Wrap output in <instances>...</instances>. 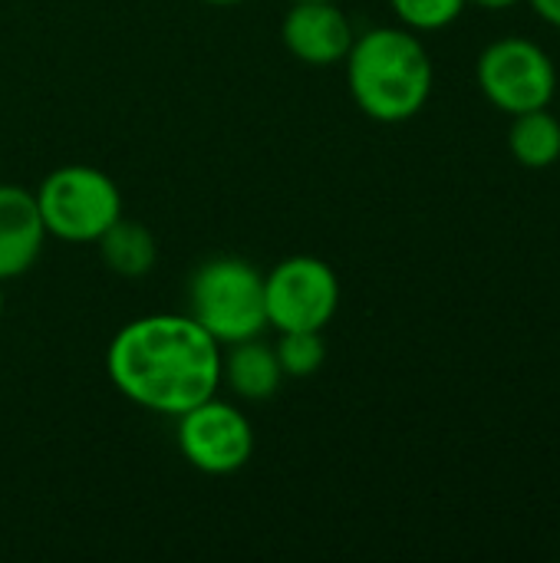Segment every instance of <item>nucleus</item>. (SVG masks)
Returning a JSON list of instances; mask_svg holds the SVG:
<instances>
[{"label": "nucleus", "mask_w": 560, "mask_h": 563, "mask_svg": "<svg viewBox=\"0 0 560 563\" xmlns=\"http://www.w3.org/2000/svg\"><path fill=\"white\" fill-rule=\"evenodd\" d=\"M106 369L132 406L178 419L218 396L221 343L188 313H149L116 330Z\"/></svg>", "instance_id": "obj_1"}, {"label": "nucleus", "mask_w": 560, "mask_h": 563, "mask_svg": "<svg viewBox=\"0 0 560 563\" xmlns=\"http://www.w3.org/2000/svg\"><path fill=\"white\" fill-rule=\"evenodd\" d=\"M343 63L350 96L373 122H409L426 109L436 86L432 56L406 26H373L356 33Z\"/></svg>", "instance_id": "obj_2"}, {"label": "nucleus", "mask_w": 560, "mask_h": 563, "mask_svg": "<svg viewBox=\"0 0 560 563\" xmlns=\"http://www.w3.org/2000/svg\"><path fill=\"white\" fill-rule=\"evenodd\" d=\"M188 317L221 346L267 330L264 271L244 257H211L188 280Z\"/></svg>", "instance_id": "obj_3"}, {"label": "nucleus", "mask_w": 560, "mask_h": 563, "mask_svg": "<svg viewBox=\"0 0 560 563\" xmlns=\"http://www.w3.org/2000/svg\"><path fill=\"white\" fill-rule=\"evenodd\" d=\"M33 195L46 234L66 244H96L122 218L119 185L92 165H59Z\"/></svg>", "instance_id": "obj_4"}, {"label": "nucleus", "mask_w": 560, "mask_h": 563, "mask_svg": "<svg viewBox=\"0 0 560 563\" xmlns=\"http://www.w3.org/2000/svg\"><path fill=\"white\" fill-rule=\"evenodd\" d=\"M475 79L482 96L508 115L545 109L558 92L554 59L528 36H502L488 43L475 63Z\"/></svg>", "instance_id": "obj_5"}, {"label": "nucleus", "mask_w": 560, "mask_h": 563, "mask_svg": "<svg viewBox=\"0 0 560 563\" xmlns=\"http://www.w3.org/2000/svg\"><path fill=\"white\" fill-rule=\"evenodd\" d=\"M264 307L277 333L323 330L340 310V277L314 254L284 257L264 274Z\"/></svg>", "instance_id": "obj_6"}, {"label": "nucleus", "mask_w": 560, "mask_h": 563, "mask_svg": "<svg viewBox=\"0 0 560 563\" xmlns=\"http://www.w3.org/2000/svg\"><path fill=\"white\" fill-rule=\"evenodd\" d=\"M175 442L182 459L201 475H234L254 455V426L238 406L211 396L178 416Z\"/></svg>", "instance_id": "obj_7"}, {"label": "nucleus", "mask_w": 560, "mask_h": 563, "mask_svg": "<svg viewBox=\"0 0 560 563\" xmlns=\"http://www.w3.org/2000/svg\"><path fill=\"white\" fill-rule=\"evenodd\" d=\"M356 30L337 0H307L290 3L281 20V43L287 53L307 66H337L347 59Z\"/></svg>", "instance_id": "obj_8"}, {"label": "nucleus", "mask_w": 560, "mask_h": 563, "mask_svg": "<svg viewBox=\"0 0 560 563\" xmlns=\"http://www.w3.org/2000/svg\"><path fill=\"white\" fill-rule=\"evenodd\" d=\"M46 228L36 195L23 185H0V280L23 277L43 254Z\"/></svg>", "instance_id": "obj_9"}, {"label": "nucleus", "mask_w": 560, "mask_h": 563, "mask_svg": "<svg viewBox=\"0 0 560 563\" xmlns=\"http://www.w3.org/2000/svg\"><path fill=\"white\" fill-rule=\"evenodd\" d=\"M284 369L277 353L261 336L221 346V386H228L244 402H267L277 396Z\"/></svg>", "instance_id": "obj_10"}, {"label": "nucleus", "mask_w": 560, "mask_h": 563, "mask_svg": "<svg viewBox=\"0 0 560 563\" xmlns=\"http://www.w3.org/2000/svg\"><path fill=\"white\" fill-rule=\"evenodd\" d=\"M99 257L102 264L116 274V277H125V280H139L145 277L155 261H158V244L152 238V231L139 221H129V218H119L99 241Z\"/></svg>", "instance_id": "obj_11"}, {"label": "nucleus", "mask_w": 560, "mask_h": 563, "mask_svg": "<svg viewBox=\"0 0 560 563\" xmlns=\"http://www.w3.org/2000/svg\"><path fill=\"white\" fill-rule=\"evenodd\" d=\"M508 148L525 168H551L560 158V119L548 106L515 115Z\"/></svg>", "instance_id": "obj_12"}, {"label": "nucleus", "mask_w": 560, "mask_h": 563, "mask_svg": "<svg viewBox=\"0 0 560 563\" xmlns=\"http://www.w3.org/2000/svg\"><path fill=\"white\" fill-rule=\"evenodd\" d=\"M274 353H277V363L284 369V379H307L327 360L323 330H290V333H281V340L274 343Z\"/></svg>", "instance_id": "obj_13"}, {"label": "nucleus", "mask_w": 560, "mask_h": 563, "mask_svg": "<svg viewBox=\"0 0 560 563\" xmlns=\"http://www.w3.org/2000/svg\"><path fill=\"white\" fill-rule=\"evenodd\" d=\"M469 0H389L399 23L413 33H432L452 26Z\"/></svg>", "instance_id": "obj_14"}, {"label": "nucleus", "mask_w": 560, "mask_h": 563, "mask_svg": "<svg viewBox=\"0 0 560 563\" xmlns=\"http://www.w3.org/2000/svg\"><path fill=\"white\" fill-rule=\"evenodd\" d=\"M531 3V10L545 20V23H551V26H558L560 30V0H528Z\"/></svg>", "instance_id": "obj_15"}, {"label": "nucleus", "mask_w": 560, "mask_h": 563, "mask_svg": "<svg viewBox=\"0 0 560 563\" xmlns=\"http://www.w3.org/2000/svg\"><path fill=\"white\" fill-rule=\"evenodd\" d=\"M469 3H479V7H485V10H508V7H515V3H521V0H469Z\"/></svg>", "instance_id": "obj_16"}, {"label": "nucleus", "mask_w": 560, "mask_h": 563, "mask_svg": "<svg viewBox=\"0 0 560 563\" xmlns=\"http://www.w3.org/2000/svg\"><path fill=\"white\" fill-rule=\"evenodd\" d=\"M201 3H211V7H234V3H244V0H201Z\"/></svg>", "instance_id": "obj_17"}, {"label": "nucleus", "mask_w": 560, "mask_h": 563, "mask_svg": "<svg viewBox=\"0 0 560 563\" xmlns=\"http://www.w3.org/2000/svg\"><path fill=\"white\" fill-rule=\"evenodd\" d=\"M0 320H3V280H0Z\"/></svg>", "instance_id": "obj_18"}, {"label": "nucleus", "mask_w": 560, "mask_h": 563, "mask_svg": "<svg viewBox=\"0 0 560 563\" xmlns=\"http://www.w3.org/2000/svg\"><path fill=\"white\" fill-rule=\"evenodd\" d=\"M290 3H307V0H290Z\"/></svg>", "instance_id": "obj_19"}]
</instances>
